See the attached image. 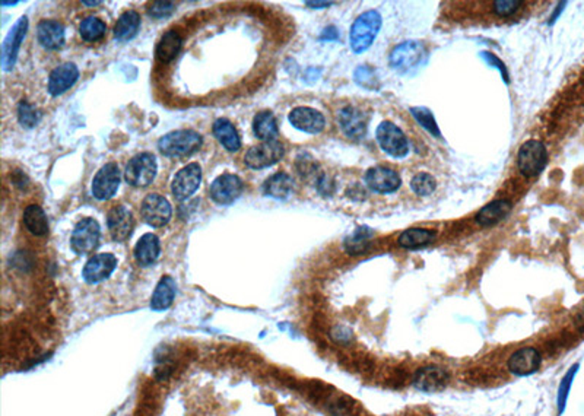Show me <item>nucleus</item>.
<instances>
[{
    "label": "nucleus",
    "instance_id": "40",
    "mask_svg": "<svg viewBox=\"0 0 584 416\" xmlns=\"http://www.w3.org/2000/svg\"><path fill=\"white\" fill-rule=\"evenodd\" d=\"M522 6L520 0H498V2H494L492 8H494V12L498 16H510L513 15L515 12H517V9Z\"/></svg>",
    "mask_w": 584,
    "mask_h": 416
},
{
    "label": "nucleus",
    "instance_id": "20",
    "mask_svg": "<svg viewBox=\"0 0 584 416\" xmlns=\"http://www.w3.org/2000/svg\"><path fill=\"white\" fill-rule=\"evenodd\" d=\"M79 78V70L73 63H65L54 69L48 78V93L58 97L75 85Z\"/></svg>",
    "mask_w": 584,
    "mask_h": 416
},
{
    "label": "nucleus",
    "instance_id": "26",
    "mask_svg": "<svg viewBox=\"0 0 584 416\" xmlns=\"http://www.w3.org/2000/svg\"><path fill=\"white\" fill-rule=\"evenodd\" d=\"M213 135L216 136L219 143H221L223 147L230 152L239 151L240 147H241V140H240L239 132H237L234 126L225 119H219V120L215 121Z\"/></svg>",
    "mask_w": 584,
    "mask_h": 416
},
{
    "label": "nucleus",
    "instance_id": "45",
    "mask_svg": "<svg viewBox=\"0 0 584 416\" xmlns=\"http://www.w3.org/2000/svg\"><path fill=\"white\" fill-rule=\"evenodd\" d=\"M576 326H577L578 332L584 333V309L581 311H578V314L576 317Z\"/></svg>",
    "mask_w": 584,
    "mask_h": 416
},
{
    "label": "nucleus",
    "instance_id": "13",
    "mask_svg": "<svg viewBox=\"0 0 584 416\" xmlns=\"http://www.w3.org/2000/svg\"><path fill=\"white\" fill-rule=\"evenodd\" d=\"M209 192L216 203L230 205L243 193V182L234 174H223L212 183Z\"/></svg>",
    "mask_w": 584,
    "mask_h": 416
},
{
    "label": "nucleus",
    "instance_id": "28",
    "mask_svg": "<svg viewBox=\"0 0 584 416\" xmlns=\"http://www.w3.org/2000/svg\"><path fill=\"white\" fill-rule=\"evenodd\" d=\"M435 239V232L424 228H409L401 232L397 239V243L401 248L415 250L428 246Z\"/></svg>",
    "mask_w": 584,
    "mask_h": 416
},
{
    "label": "nucleus",
    "instance_id": "27",
    "mask_svg": "<svg viewBox=\"0 0 584 416\" xmlns=\"http://www.w3.org/2000/svg\"><path fill=\"white\" fill-rule=\"evenodd\" d=\"M374 232L369 227H359L357 228L350 237L345 240V250L348 251V255L359 256L367 253L371 248V239Z\"/></svg>",
    "mask_w": 584,
    "mask_h": 416
},
{
    "label": "nucleus",
    "instance_id": "21",
    "mask_svg": "<svg viewBox=\"0 0 584 416\" xmlns=\"http://www.w3.org/2000/svg\"><path fill=\"white\" fill-rule=\"evenodd\" d=\"M449 383V374L438 367H425L418 370L413 378L416 389L423 391H440Z\"/></svg>",
    "mask_w": 584,
    "mask_h": 416
},
{
    "label": "nucleus",
    "instance_id": "34",
    "mask_svg": "<svg viewBox=\"0 0 584 416\" xmlns=\"http://www.w3.org/2000/svg\"><path fill=\"white\" fill-rule=\"evenodd\" d=\"M105 31H107L105 24L94 16L86 18V20L81 22V27H79L81 37L88 43H95L101 40L105 35Z\"/></svg>",
    "mask_w": 584,
    "mask_h": 416
},
{
    "label": "nucleus",
    "instance_id": "10",
    "mask_svg": "<svg viewBox=\"0 0 584 416\" xmlns=\"http://www.w3.org/2000/svg\"><path fill=\"white\" fill-rule=\"evenodd\" d=\"M338 123L345 136L352 140H361L367 135L369 119L364 112L354 105H346L342 108L338 114Z\"/></svg>",
    "mask_w": 584,
    "mask_h": 416
},
{
    "label": "nucleus",
    "instance_id": "39",
    "mask_svg": "<svg viewBox=\"0 0 584 416\" xmlns=\"http://www.w3.org/2000/svg\"><path fill=\"white\" fill-rule=\"evenodd\" d=\"M18 117H20L21 124L25 126V128H34L40 120V114L36 113L35 108L28 101H22L20 107H18Z\"/></svg>",
    "mask_w": 584,
    "mask_h": 416
},
{
    "label": "nucleus",
    "instance_id": "8",
    "mask_svg": "<svg viewBox=\"0 0 584 416\" xmlns=\"http://www.w3.org/2000/svg\"><path fill=\"white\" fill-rule=\"evenodd\" d=\"M284 155H285L284 145L278 140H270V142H263L258 145V147H253L251 149H248V152L244 156V162L250 168L260 170V168H266V167L277 164V162L282 159Z\"/></svg>",
    "mask_w": 584,
    "mask_h": 416
},
{
    "label": "nucleus",
    "instance_id": "3",
    "mask_svg": "<svg viewBox=\"0 0 584 416\" xmlns=\"http://www.w3.org/2000/svg\"><path fill=\"white\" fill-rule=\"evenodd\" d=\"M519 170L524 177L539 175L548 164V152L539 140H527L522 145L517 156Z\"/></svg>",
    "mask_w": 584,
    "mask_h": 416
},
{
    "label": "nucleus",
    "instance_id": "9",
    "mask_svg": "<svg viewBox=\"0 0 584 416\" xmlns=\"http://www.w3.org/2000/svg\"><path fill=\"white\" fill-rule=\"evenodd\" d=\"M140 215L148 225L164 227L168 224L171 218V206L166 197L159 194H150L143 199Z\"/></svg>",
    "mask_w": 584,
    "mask_h": 416
},
{
    "label": "nucleus",
    "instance_id": "31",
    "mask_svg": "<svg viewBox=\"0 0 584 416\" xmlns=\"http://www.w3.org/2000/svg\"><path fill=\"white\" fill-rule=\"evenodd\" d=\"M181 44H182V41H181V37H180L178 32L168 31V32L164 34L161 41L158 43V47H157L158 60L162 62V63L173 62L177 58V54L181 48Z\"/></svg>",
    "mask_w": 584,
    "mask_h": 416
},
{
    "label": "nucleus",
    "instance_id": "2",
    "mask_svg": "<svg viewBox=\"0 0 584 416\" xmlns=\"http://www.w3.org/2000/svg\"><path fill=\"white\" fill-rule=\"evenodd\" d=\"M202 147V137L193 130H177L162 136L158 142L159 151L166 156H189Z\"/></svg>",
    "mask_w": 584,
    "mask_h": 416
},
{
    "label": "nucleus",
    "instance_id": "23",
    "mask_svg": "<svg viewBox=\"0 0 584 416\" xmlns=\"http://www.w3.org/2000/svg\"><path fill=\"white\" fill-rule=\"evenodd\" d=\"M511 209H513V205L508 201H494L484 206L474 216V220L481 227H492L507 218Z\"/></svg>",
    "mask_w": 584,
    "mask_h": 416
},
{
    "label": "nucleus",
    "instance_id": "42",
    "mask_svg": "<svg viewBox=\"0 0 584 416\" xmlns=\"http://www.w3.org/2000/svg\"><path fill=\"white\" fill-rule=\"evenodd\" d=\"M481 56L489 63V65H492L494 67H497L500 72H501V75H503V79L508 83V72H507V67H505V65L496 56V54H492V53H488V51H484V53H481Z\"/></svg>",
    "mask_w": 584,
    "mask_h": 416
},
{
    "label": "nucleus",
    "instance_id": "48",
    "mask_svg": "<svg viewBox=\"0 0 584 416\" xmlns=\"http://www.w3.org/2000/svg\"><path fill=\"white\" fill-rule=\"evenodd\" d=\"M18 2H2V6H12V5H16Z\"/></svg>",
    "mask_w": 584,
    "mask_h": 416
},
{
    "label": "nucleus",
    "instance_id": "18",
    "mask_svg": "<svg viewBox=\"0 0 584 416\" xmlns=\"http://www.w3.org/2000/svg\"><path fill=\"white\" fill-rule=\"evenodd\" d=\"M28 29V20L22 16L20 21L15 24V27L8 34V37L2 46V65L5 70H11L15 65L18 51L21 48V43L25 39V34Z\"/></svg>",
    "mask_w": 584,
    "mask_h": 416
},
{
    "label": "nucleus",
    "instance_id": "11",
    "mask_svg": "<svg viewBox=\"0 0 584 416\" xmlns=\"http://www.w3.org/2000/svg\"><path fill=\"white\" fill-rule=\"evenodd\" d=\"M542 355L533 347H524L511 354L507 361V368L515 375H529L540 368Z\"/></svg>",
    "mask_w": 584,
    "mask_h": 416
},
{
    "label": "nucleus",
    "instance_id": "16",
    "mask_svg": "<svg viewBox=\"0 0 584 416\" xmlns=\"http://www.w3.org/2000/svg\"><path fill=\"white\" fill-rule=\"evenodd\" d=\"M120 184V170L113 162L104 166L94 178L93 194L98 201H107L113 197Z\"/></svg>",
    "mask_w": 584,
    "mask_h": 416
},
{
    "label": "nucleus",
    "instance_id": "38",
    "mask_svg": "<svg viewBox=\"0 0 584 416\" xmlns=\"http://www.w3.org/2000/svg\"><path fill=\"white\" fill-rule=\"evenodd\" d=\"M355 82L358 85H361L362 88H367V89H377L378 88V79L374 69L369 67V66H359L355 70Z\"/></svg>",
    "mask_w": 584,
    "mask_h": 416
},
{
    "label": "nucleus",
    "instance_id": "33",
    "mask_svg": "<svg viewBox=\"0 0 584 416\" xmlns=\"http://www.w3.org/2000/svg\"><path fill=\"white\" fill-rule=\"evenodd\" d=\"M263 190L270 197L285 199L292 192V178L285 173H278L266 180Z\"/></svg>",
    "mask_w": 584,
    "mask_h": 416
},
{
    "label": "nucleus",
    "instance_id": "25",
    "mask_svg": "<svg viewBox=\"0 0 584 416\" xmlns=\"http://www.w3.org/2000/svg\"><path fill=\"white\" fill-rule=\"evenodd\" d=\"M175 297V281L171 276H164L158 282L151 300V309L155 311L167 310Z\"/></svg>",
    "mask_w": 584,
    "mask_h": 416
},
{
    "label": "nucleus",
    "instance_id": "24",
    "mask_svg": "<svg viewBox=\"0 0 584 416\" xmlns=\"http://www.w3.org/2000/svg\"><path fill=\"white\" fill-rule=\"evenodd\" d=\"M159 256V240L154 234H145L135 246V259L136 262L146 267L157 262Z\"/></svg>",
    "mask_w": 584,
    "mask_h": 416
},
{
    "label": "nucleus",
    "instance_id": "29",
    "mask_svg": "<svg viewBox=\"0 0 584 416\" xmlns=\"http://www.w3.org/2000/svg\"><path fill=\"white\" fill-rule=\"evenodd\" d=\"M253 130H254V135L263 142L277 140L279 135L277 119L270 112H262L254 117Z\"/></svg>",
    "mask_w": 584,
    "mask_h": 416
},
{
    "label": "nucleus",
    "instance_id": "35",
    "mask_svg": "<svg viewBox=\"0 0 584 416\" xmlns=\"http://www.w3.org/2000/svg\"><path fill=\"white\" fill-rule=\"evenodd\" d=\"M411 113L416 119V121L421 124L425 130H428L434 137H442V132H440V129H438L437 121H435L430 108H427V107H413V108H411Z\"/></svg>",
    "mask_w": 584,
    "mask_h": 416
},
{
    "label": "nucleus",
    "instance_id": "7",
    "mask_svg": "<svg viewBox=\"0 0 584 416\" xmlns=\"http://www.w3.org/2000/svg\"><path fill=\"white\" fill-rule=\"evenodd\" d=\"M100 241V225L93 218H85L79 221L72 232L70 247L77 255H89L98 246Z\"/></svg>",
    "mask_w": 584,
    "mask_h": 416
},
{
    "label": "nucleus",
    "instance_id": "22",
    "mask_svg": "<svg viewBox=\"0 0 584 416\" xmlns=\"http://www.w3.org/2000/svg\"><path fill=\"white\" fill-rule=\"evenodd\" d=\"M39 43L48 50H58L65 44V28L58 21H43L36 28Z\"/></svg>",
    "mask_w": 584,
    "mask_h": 416
},
{
    "label": "nucleus",
    "instance_id": "6",
    "mask_svg": "<svg viewBox=\"0 0 584 416\" xmlns=\"http://www.w3.org/2000/svg\"><path fill=\"white\" fill-rule=\"evenodd\" d=\"M157 175V161L152 154L143 152L133 156L126 167V182L133 187L150 186Z\"/></svg>",
    "mask_w": 584,
    "mask_h": 416
},
{
    "label": "nucleus",
    "instance_id": "12",
    "mask_svg": "<svg viewBox=\"0 0 584 416\" xmlns=\"http://www.w3.org/2000/svg\"><path fill=\"white\" fill-rule=\"evenodd\" d=\"M202 180V170L199 164H189L177 173L173 180V194L177 201H186L200 186Z\"/></svg>",
    "mask_w": 584,
    "mask_h": 416
},
{
    "label": "nucleus",
    "instance_id": "14",
    "mask_svg": "<svg viewBox=\"0 0 584 416\" xmlns=\"http://www.w3.org/2000/svg\"><path fill=\"white\" fill-rule=\"evenodd\" d=\"M364 182H365V186L370 187L373 192L381 193V194L393 193L401 184L399 174L386 167L370 168L364 175Z\"/></svg>",
    "mask_w": 584,
    "mask_h": 416
},
{
    "label": "nucleus",
    "instance_id": "1",
    "mask_svg": "<svg viewBox=\"0 0 584 416\" xmlns=\"http://www.w3.org/2000/svg\"><path fill=\"white\" fill-rule=\"evenodd\" d=\"M381 15L377 11H367L359 15L351 27L350 43L354 53L359 54L371 47L381 28Z\"/></svg>",
    "mask_w": 584,
    "mask_h": 416
},
{
    "label": "nucleus",
    "instance_id": "4",
    "mask_svg": "<svg viewBox=\"0 0 584 416\" xmlns=\"http://www.w3.org/2000/svg\"><path fill=\"white\" fill-rule=\"evenodd\" d=\"M376 139L380 148L393 158H404L409 152V143L405 133L392 121H381L378 124Z\"/></svg>",
    "mask_w": 584,
    "mask_h": 416
},
{
    "label": "nucleus",
    "instance_id": "49",
    "mask_svg": "<svg viewBox=\"0 0 584 416\" xmlns=\"http://www.w3.org/2000/svg\"><path fill=\"white\" fill-rule=\"evenodd\" d=\"M85 5H88V6H94V5H98L100 2H84Z\"/></svg>",
    "mask_w": 584,
    "mask_h": 416
},
{
    "label": "nucleus",
    "instance_id": "5",
    "mask_svg": "<svg viewBox=\"0 0 584 416\" xmlns=\"http://www.w3.org/2000/svg\"><path fill=\"white\" fill-rule=\"evenodd\" d=\"M424 58L425 46L421 41H405L392 50L389 62L394 70L406 74L421 65Z\"/></svg>",
    "mask_w": 584,
    "mask_h": 416
},
{
    "label": "nucleus",
    "instance_id": "41",
    "mask_svg": "<svg viewBox=\"0 0 584 416\" xmlns=\"http://www.w3.org/2000/svg\"><path fill=\"white\" fill-rule=\"evenodd\" d=\"M174 11V5L171 2H155L151 8H150V15H152L154 18H167L173 13Z\"/></svg>",
    "mask_w": 584,
    "mask_h": 416
},
{
    "label": "nucleus",
    "instance_id": "47",
    "mask_svg": "<svg viewBox=\"0 0 584 416\" xmlns=\"http://www.w3.org/2000/svg\"><path fill=\"white\" fill-rule=\"evenodd\" d=\"M565 5H567L565 2H561V4L558 5V9H557V11H555V13L551 16V21H550V24H554V22L557 21V18L559 16V13L562 12V9H564V6H565Z\"/></svg>",
    "mask_w": 584,
    "mask_h": 416
},
{
    "label": "nucleus",
    "instance_id": "43",
    "mask_svg": "<svg viewBox=\"0 0 584 416\" xmlns=\"http://www.w3.org/2000/svg\"><path fill=\"white\" fill-rule=\"evenodd\" d=\"M346 194H348L354 201H364L365 197H367V192L361 186V184H354L351 186L348 190H346Z\"/></svg>",
    "mask_w": 584,
    "mask_h": 416
},
{
    "label": "nucleus",
    "instance_id": "36",
    "mask_svg": "<svg viewBox=\"0 0 584 416\" xmlns=\"http://www.w3.org/2000/svg\"><path fill=\"white\" fill-rule=\"evenodd\" d=\"M297 170L303 178L316 180V183H319V180L323 175L319 174V164L314 161V158H312L308 154H301L297 158Z\"/></svg>",
    "mask_w": 584,
    "mask_h": 416
},
{
    "label": "nucleus",
    "instance_id": "30",
    "mask_svg": "<svg viewBox=\"0 0 584 416\" xmlns=\"http://www.w3.org/2000/svg\"><path fill=\"white\" fill-rule=\"evenodd\" d=\"M140 27V16L135 11L124 12L114 27V37L119 41H129L138 34Z\"/></svg>",
    "mask_w": 584,
    "mask_h": 416
},
{
    "label": "nucleus",
    "instance_id": "37",
    "mask_svg": "<svg viewBox=\"0 0 584 416\" xmlns=\"http://www.w3.org/2000/svg\"><path fill=\"white\" fill-rule=\"evenodd\" d=\"M437 187L435 178L428 173H419L411 180V189L418 196H430Z\"/></svg>",
    "mask_w": 584,
    "mask_h": 416
},
{
    "label": "nucleus",
    "instance_id": "15",
    "mask_svg": "<svg viewBox=\"0 0 584 416\" xmlns=\"http://www.w3.org/2000/svg\"><path fill=\"white\" fill-rule=\"evenodd\" d=\"M289 123L294 126L296 129L310 135L320 133L326 126L324 116L310 107L294 108V110L289 113Z\"/></svg>",
    "mask_w": 584,
    "mask_h": 416
},
{
    "label": "nucleus",
    "instance_id": "46",
    "mask_svg": "<svg viewBox=\"0 0 584 416\" xmlns=\"http://www.w3.org/2000/svg\"><path fill=\"white\" fill-rule=\"evenodd\" d=\"M305 5L313 9H323V8L332 6V2H305Z\"/></svg>",
    "mask_w": 584,
    "mask_h": 416
},
{
    "label": "nucleus",
    "instance_id": "17",
    "mask_svg": "<svg viewBox=\"0 0 584 416\" xmlns=\"http://www.w3.org/2000/svg\"><path fill=\"white\" fill-rule=\"evenodd\" d=\"M107 225L108 231L112 234V239L114 241H126L132 235L135 221L132 212L126 209L124 206H116L108 212L107 216Z\"/></svg>",
    "mask_w": 584,
    "mask_h": 416
},
{
    "label": "nucleus",
    "instance_id": "32",
    "mask_svg": "<svg viewBox=\"0 0 584 416\" xmlns=\"http://www.w3.org/2000/svg\"><path fill=\"white\" fill-rule=\"evenodd\" d=\"M24 224L27 227V229L34 234V235H46L48 232V221H47V216L44 213V210L36 206V205H29L25 212H24Z\"/></svg>",
    "mask_w": 584,
    "mask_h": 416
},
{
    "label": "nucleus",
    "instance_id": "44",
    "mask_svg": "<svg viewBox=\"0 0 584 416\" xmlns=\"http://www.w3.org/2000/svg\"><path fill=\"white\" fill-rule=\"evenodd\" d=\"M339 37V34H338V31H336V28L335 27H331V28H326L324 29V32H323V35H321V40H336Z\"/></svg>",
    "mask_w": 584,
    "mask_h": 416
},
{
    "label": "nucleus",
    "instance_id": "19",
    "mask_svg": "<svg viewBox=\"0 0 584 416\" xmlns=\"http://www.w3.org/2000/svg\"><path fill=\"white\" fill-rule=\"evenodd\" d=\"M117 266V259L109 253H101V255L89 259L84 267L82 276L88 283H98L107 279L114 272Z\"/></svg>",
    "mask_w": 584,
    "mask_h": 416
}]
</instances>
